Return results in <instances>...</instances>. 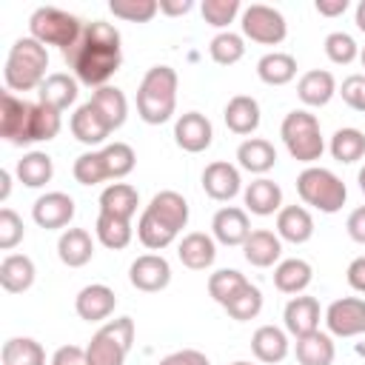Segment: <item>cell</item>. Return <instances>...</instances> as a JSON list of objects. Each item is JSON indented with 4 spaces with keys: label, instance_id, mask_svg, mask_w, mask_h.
Returning <instances> with one entry per match:
<instances>
[{
    "label": "cell",
    "instance_id": "obj_1",
    "mask_svg": "<svg viewBox=\"0 0 365 365\" xmlns=\"http://www.w3.org/2000/svg\"><path fill=\"white\" fill-rule=\"evenodd\" d=\"M63 57L80 83L103 88L106 80L123 63L120 31L106 20H91V23H86L83 37L71 48H66Z\"/></svg>",
    "mask_w": 365,
    "mask_h": 365
},
{
    "label": "cell",
    "instance_id": "obj_2",
    "mask_svg": "<svg viewBox=\"0 0 365 365\" xmlns=\"http://www.w3.org/2000/svg\"><path fill=\"white\" fill-rule=\"evenodd\" d=\"M177 106V71L171 66H154L145 71L137 88V114L148 125L171 120Z\"/></svg>",
    "mask_w": 365,
    "mask_h": 365
},
{
    "label": "cell",
    "instance_id": "obj_3",
    "mask_svg": "<svg viewBox=\"0 0 365 365\" xmlns=\"http://www.w3.org/2000/svg\"><path fill=\"white\" fill-rule=\"evenodd\" d=\"M46 68H48V51L40 40L34 37H20L6 57L3 66V80L9 91H31L40 88L46 80Z\"/></svg>",
    "mask_w": 365,
    "mask_h": 365
},
{
    "label": "cell",
    "instance_id": "obj_4",
    "mask_svg": "<svg viewBox=\"0 0 365 365\" xmlns=\"http://www.w3.org/2000/svg\"><path fill=\"white\" fill-rule=\"evenodd\" d=\"M297 194L302 197L305 205H314L322 214H336L348 200L345 182L334 171L319 168V165H308L297 177Z\"/></svg>",
    "mask_w": 365,
    "mask_h": 365
},
{
    "label": "cell",
    "instance_id": "obj_5",
    "mask_svg": "<svg viewBox=\"0 0 365 365\" xmlns=\"http://www.w3.org/2000/svg\"><path fill=\"white\" fill-rule=\"evenodd\" d=\"M279 137L288 148V154L305 165H311L314 160L322 157L325 151V143H322V134H319V120L311 114V111H291L285 114L282 125H279Z\"/></svg>",
    "mask_w": 365,
    "mask_h": 365
},
{
    "label": "cell",
    "instance_id": "obj_6",
    "mask_svg": "<svg viewBox=\"0 0 365 365\" xmlns=\"http://www.w3.org/2000/svg\"><path fill=\"white\" fill-rule=\"evenodd\" d=\"M83 29H86V23H80V17H74L63 9H54V6H40L29 17L31 37L40 40L43 46H60L63 51L71 48L83 37Z\"/></svg>",
    "mask_w": 365,
    "mask_h": 365
},
{
    "label": "cell",
    "instance_id": "obj_7",
    "mask_svg": "<svg viewBox=\"0 0 365 365\" xmlns=\"http://www.w3.org/2000/svg\"><path fill=\"white\" fill-rule=\"evenodd\" d=\"M131 342H134V319L131 317H117V319L106 322L86 345L88 365H123L125 354L131 351Z\"/></svg>",
    "mask_w": 365,
    "mask_h": 365
},
{
    "label": "cell",
    "instance_id": "obj_8",
    "mask_svg": "<svg viewBox=\"0 0 365 365\" xmlns=\"http://www.w3.org/2000/svg\"><path fill=\"white\" fill-rule=\"evenodd\" d=\"M0 137L11 145L34 143V103L3 91V111H0Z\"/></svg>",
    "mask_w": 365,
    "mask_h": 365
},
{
    "label": "cell",
    "instance_id": "obj_9",
    "mask_svg": "<svg viewBox=\"0 0 365 365\" xmlns=\"http://www.w3.org/2000/svg\"><path fill=\"white\" fill-rule=\"evenodd\" d=\"M242 34L259 46H279L288 34V26H285V17L271 9V6H262V3H254L242 11Z\"/></svg>",
    "mask_w": 365,
    "mask_h": 365
},
{
    "label": "cell",
    "instance_id": "obj_10",
    "mask_svg": "<svg viewBox=\"0 0 365 365\" xmlns=\"http://www.w3.org/2000/svg\"><path fill=\"white\" fill-rule=\"evenodd\" d=\"M325 325L334 336H342V339L365 334V299L359 297L334 299L325 311Z\"/></svg>",
    "mask_w": 365,
    "mask_h": 365
},
{
    "label": "cell",
    "instance_id": "obj_11",
    "mask_svg": "<svg viewBox=\"0 0 365 365\" xmlns=\"http://www.w3.org/2000/svg\"><path fill=\"white\" fill-rule=\"evenodd\" d=\"M128 279L137 291H145V294H157L163 291L168 282H171V265L165 257L160 254H143L131 262L128 268Z\"/></svg>",
    "mask_w": 365,
    "mask_h": 365
},
{
    "label": "cell",
    "instance_id": "obj_12",
    "mask_svg": "<svg viewBox=\"0 0 365 365\" xmlns=\"http://www.w3.org/2000/svg\"><path fill=\"white\" fill-rule=\"evenodd\" d=\"M74 200L63 191H48L43 197H37V202L31 205V217L40 228L46 231H57V228H66L71 220H74Z\"/></svg>",
    "mask_w": 365,
    "mask_h": 365
},
{
    "label": "cell",
    "instance_id": "obj_13",
    "mask_svg": "<svg viewBox=\"0 0 365 365\" xmlns=\"http://www.w3.org/2000/svg\"><path fill=\"white\" fill-rule=\"evenodd\" d=\"M174 140H177V145H180L182 151L200 154V151H205V148L211 145L214 128H211V123H208L205 114H200V111H185V114H180V120L174 123Z\"/></svg>",
    "mask_w": 365,
    "mask_h": 365
},
{
    "label": "cell",
    "instance_id": "obj_14",
    "mask_svg": "<svg viewBox=\"0 0 365 365\" xmlns=\"http://www.w3.org/2000/svg\"><path fill=\"white\" fill-rule=\"evenodd\" d=\"M240 188H242V180H240V171L231 163L217 160V163L205 165V171H202V191L211 200L228 202V200H234L240 194Z\"/></svg>",
    "mask_w": 365,
    "mask_h": 365
},
{
    "label": "cell",
    "instance_id": "obj_15",
    "mask_svg": "<svg viewBox=\"0 0 365 365\" xmlns=\"http://www.w3.org/2000/svg\"><path fill=\"white\" fill-rule=\"evenodd\" d=\"M114 128L108 125V120L100 114V108L88 100V103H83L74 114H71V134H74V140H80L83 145H100V143H106V137L111 134Z\"/></svg>",
    "mask_w": 365,
    "mask_h": 365
},
{
    "label": "cell",
    "instance_id": "obj_16",
    "mask_svg": "<svg viewBox=\"0 0 365 365\" xmlns=\"http://www.w3.org/2000/svg\"><path fill=\"white\" fill-rule=\"evenodd\" d=\"M114 305H117V297L108 285L103 282H94V285H86L77 299H74V308H77V317L86 319V322H103L114 314Z\"/></svg>",
    "mask_w": 365,
    "mask_h": 365
},
{
    "label": "cell",
    "instance_id": "obj_17",
    "mask_svg": "<svg viewBox=\"0 0 365 365\" xmlns=\"http://www.w3.org/2000/svg\"><path fill=\"white\" fill-rule=\"evenodd\" d=\"M211 231H214V240L222 242V245H242L251 234V222H248V214L242 208L225 205L214 214Z\"/></svg>",
    "mask_w": 365,
    "mask_h": 365
},
{
    "label": "cell",
    "instance_id": "obj_18",
    "mask_svg": "<svg viewBox=\"0 0 365 365\" xmlns=\"http://www.w3.org/2000/svg\"><path fill=\"white\" fill-rule=\"evenodd\" d=\"M282 319H285V331L294 334L297 339L314 334L319 331V302L314 297H294L288 299Z\"/></svg>",
    "mask_w": 365,
    "mask_h": 365
},
{
    "label": "cell",
    "instance_id": "obj_19",
    "mask_svg": "<svg viewBox=\"0 0 365 365\" xmlns=\"http://www.w3.org/2000/svg\"><path fill=\"white\" fill-rule=\"evenodd\" d=\"M177 257L185 268L191 271H205L214 265L217 259V245H214V237L202 234V231H191L182 237L180 248H177Z\"/></svg>",
    "mask_w": 365,
    "mask_h": 365
},
{
    "label": "cell",
    "instance_id": "obj_20",
    "mask_svg": "<svg viewBox=\"0 0 365 365\" xmlns=\"http://www.w3.org/2000/svg\"><path fill=\"white\" fill-rule=\"evenodd\" d=\"M277 237L294 245H302L314 237V220L308 214V208L302 205H285L277 214Z\"/></svg>",
    "mask_w": 365,
    "mask_h": 365
},
{
    "label": "cell",
    "instance_id": "obj_21",
    "mask_svg": "<svg viewBox=\"0 0 365 365\" xmlns=\"http://www.w3.org/2000/svg\"><path fill=\"white\" fill-rule=\"evenodd\" d=\"M57 257L68 268H83L94 257V242L86 228H66L57 240Z\"/></svg>",
    "mask_w": 365,
    "mask_h": 365
},
{
    "label": "cell",
    "instance_id": "obj_22",
    "mask_svg": "<svg viewBox=\"0 0 365 365\" xmlns=\"http://www.w3.org/2000/svg\"><path fill=\"white\" fill-rule=\"evenodd\" d=\"M297 94H299V100H302L305 106H314V108L328 106L331 97L336 94L334 74L325 71V68H311V71H305V74L299 77V83H297Z\"/></svg>",
    "mask_w": 365,
    "mask_h": 365
},
{
    "label": "cell",
    "instance_id": "obj_23",
    "mask_svg": "<svg viewBox=\"0 0 365 365\" xmlns=\"http://www.w3.org/2000/svg\"><path fill=\"white\" fill-rule=\"evenodd\" d=\"M251 351L259 362L265 365H277L288 356V336L282 328L277 325H259L251 336Z\"/></svg>",
    "mask_w": 365,
    "mask_h": 365
},
{
    "label": "cell",
    "instance_id": "obj_24",
    "mask_svg": "<svg viewBox=\"0 0 365 365\" xmlns=\"http://www.w3.org/2000/svg\"><path fill=\"white\" fill-rule=\"evenodd\" d=\"M242 254H245V259H248L251 265H257V268H271V265L279 259V254H282V242H279V237H277L274 231L257 228V231H251L248 240L242 242Z\"/></svg>",
    "mask_w": 365,
    "mask_h": 365
},
{
    "label": "cell",
    "instance_id": "obj_25",
    "mask_svg": "<svg viewBox=\"0 0 365 365\" xmlns=\"http://www.w3.org/2000/svg\"><path fill=\"white\" fill-rule=\"evenodd\" d=\"M242 200H245V205H248L251 214L268 217V214L279 211V205H282V188H279L274 180L259 177V180H254V182L245 185Z\"/></svg>",
    "mask_w": 365,
    "mask_h": 365
},
{
    "label": "cell",
    "instance_id": "obj_26",
    "mask_svg": "<svg viewBox=\"0 0 365 365\" xmlns=\"http://www.w3.org/2000/svg\"><path fill=\"white\" fill-rule=\"evenodd\" d=\"M145 208H148L154 217H160L168 228H174L177 234H180V231L185 228V222H188V202H185V197L177 194V191H160V194H154Z\"/></svg>",
    "mask_w": 365,
    "mask_h": 365
},
{
    "label": "cell",
    "instance_id": "obj_27",
    "mask_svg": "<svg viewBox=\"0 0 365 365\" xmlns=\"http://www.w3.org/2000/svg\"><path fill=\"white\" fill-rule=\"evenodd\" d=\"M34 282V262L26 254H9L0 262V285L9 294H23Z\"/></svg>",
    "mask_w": 365,
    "mask_h": 365
},
{
    "label": "cell",
    "instance_id": "obj_28",
    "mask_svg": "<svg viewBox=\"0 0 365 365\" xmlns=\"http://www.w3.org/2000/svg\"><path fill=\"white\" fill-rule=\"evenodd\" d=\"M225 125L234 134H251L259 125V103L248 94H237L225 106Z\"/></svg>",
    "mask_w": 365,
    "mask_h": 365
},
{
    "label": "cell",
    "instance_id": "obj_29",
    "mask_svg": "<svg viewBox=\"0 0 365 365\" xmlns=\"http://www.w3.org/2000/svg\"><path fill=\"white\" fill-rule=\"evenodd\" d=\"M37 97H40L43 106H51V108L63 111L77 100V80L63 74V71H54L43 80V86L37 88Z\"/></svg>",
    "mask_w": 365,
    "mask_h": 365
},
{
    "label": "cell",
    "instance_id": "obj_30",
    "mask_svg": "<svg viewBox=\"0 0 365 365\" xmlns=\"http://www.w3.org/2000/svg\"><path fill=\"white\" fill-rule=\"evenodd\" d=\"M137 205H140V194L128 182H111L100 194V211L103 214H114V217L131 220L134 211H137Z\"/></svg>",
    "mask_w": 365,
    "mask_h": 365
},
{
    "label": "cell",
    "instance_id": "obj_31",
    "mask_svg": "<svg viewBox=\"0 0 365 365\" xmlns=\"http://www.w3.org/2000/svg\"><path fill=\"white\" fill-rule=\"evenodd\" d=\"M237 160L245 171L251 174H265L277 165V148L268 143V140H259V137H251L245 143H240L237 148Z\"/></svg>",
    "mask_w": 365,
    "mask_h": 365
},
{
    "label": "cell",
    "instance_id": "obj_32",
    "mask_svg": "<svg viewBox=\"0 0 365 365\" xmlns=\"http://www.w3.org/2000/svg\"><path fill=\"white\" fill-rule=\"evenodd\" d=\"M314 279V271L305 259H282L277 268H274V285L277 291L282 294H302Z\"/></svg>",
    "mask_w": 365,
    "mask_h": 365
},
{
    "label": "cell",
    "instance_id": "obj_33",
    "mask_svg": "<svg viewBox=\"0 0 365 365\" xmlns=\"http://www.w3.org/2000/svg\"><path fill=\"white\" fill-rule=\"evenodd\" d=\"M54 177V163L46 151H29L23 160H17V180L26 188H43Z\"/></svg>",
    "mask_w": 365,
    "mask_h": 365
},
{
    "label": "cell",
    "instance_id": "obj_34",
    "mask_svg": "<svg viewBox=\"0 0 365 365\" xmlns=\"http://www.w3.org/2000/svg\"><path fill=\"white\" fill-rule=\"evenodd\" d=\"M334 356H336L334 342L322 331H314V334H305L297 339V362L299 365H331Z\"/></svg>",
    "mask_w": 365,
    "mask_h": 365
},
{
    "label": "cell",
    "instance_id": "obj_35",
    "mask_svg": "<svg viewBox=\"0 0 365 365\" xmlns=\"http://www.w3.org/2000/svg\"><path fill=\"white\" fill-rule=\"evenodd\" d=\"M257 74L268 86H285V83H291L297 77V60L291 54H285V51H271V54L259 57Z\"/></svg>",
    "mask_w": 365,
    "mask_h": 365
},
{
    "label": "cell",
    "instance_id": "obj_36",
    "mask_svg": "<svg viewBox=\"0 0 365 365\" xmlns=\"http://www.w3.org/2000/svg\"><path fill=\"white\" fill-rule=\"evenodd\" d=\"M3 365H46V351L31 336H11L3 345Z\"/></svg>",
    "mask_w": 365,
    "mask_h": 365
},
{
    "label": "cell",
    "instance_id": "obj_37",
    "mask_svg": "<svg viewBox=\"0 0 365 365\" xmlns=\"http://www.w3.org/2000/svg\"><path fill=\"white\" fill-rule=\"evenodd\" d=\"M137 237H140V242H143L145 248H151V251H163L165 245L174 242L177 231L168 228L160 217H154V214L145 208V211L140 214V222H137Z\"/></svg>",
    "mask_w": 365,
    "mask_h": 365
},
{
    "label": "cell",
    "instance_id": "obj_38",
    "mask_svg": "<svg viewBox=\"0 0 365 365\" xmlns=\"http://www.w3.org/2000/svg\"><path fill=\"white\" fill-rule=\"evenodd\" d=\"M91 103L100 108V114L108 120L111 128H120L125 123V114H128V103H125V94L114 86H103L91 94Z\"/></svg>",
    "mask_w": 365,
    "mask_h": 365
},
{
    "label": "cell",
    "instance_id": "obj_39",
    "mask_svg": "<svg viewBox=\"0 0 365 365\" xmlns=\"http://www.w3.org/2000/svg\"><path fill=\"white\" fill-rule=\"evenodd\" d=\"M94 231H97V240L111 251H120V248H125L131 242V222L123 220V217H114V214H103L100 211Z\"/></svg>",
    "mask_w": 365,
    "mask_h": 365
},
{
    "label": "cell",
    "instance_id": "obj_40",
    "mask_svg": "<svg viewBox=\"0 0 365 365\" xmlns=\"http://www.w3.org/2000/svg\"><path fill=\"white\" fill-rule=\"evenodd\" d=\"M222 308H225L228 317H234L237 322H248V319H254V317L262 311V291H259L257 285L245 282Z\"/></svg>",
    "mask_w": 365,
    "mask_h": 365
},
{
    "label": "cell",
    "instance_id": "obj_41",
    "mask_svg": "<svg viewBox=\"0 0 365 365\" xmlns=\"http://www.w3.org/2000/svg\"><path fill=\"white\" fill-rule=\"evenodd\" d=\"M331 154L336 163H356L365 157V134L359 128H339L331 137Z\"/></svg>",
    "mask_w": 365,
    "mask_h": 365
},
{
    "label": "cell",
    "instance_id": "obj_42",
    "mask_svg": "<svg viewBox=\"0 0 365 365\" xmlns=\"http://www.w3.org/2000/svg\"><path fill=\"white\" fill-rule=\"evenodd\" d=\"M103 163H106V171H108V180H123L125 174L134 171V163H137V154L128 143H111L106 145L103 151Z\"/></svg>",
    "mask_w": 365,
    "mask_h": 365
},
{
    "label": "cell",
    "instance_id": "obj_43",
    "mask_svg": "<svg viewBox=\"0 0 365 365\" xmlns=\"http://www.w3.org/2000/svg\"><path fill=\"white\" fill-rule=\"evenodd\" d=\"M208 51H211V60H214L217 66H234V63L242 60L245 43H242V37L234 34V31H220V34L211 40Z\"/></svg>",
    "mask_w": 365,
    "mask_h": 365
},
{
    "label": "cell",
    "instance_id": "obj_44",
    "mask_svg": "<svg viewBox=\"0 0 365 365\" xmlns=\"http://www.w3.org/2000/svg\"><path fill=\"white\" fill-rule=\"evenodd\" d=\"M71 174L80 185H97L103 180H108V171H106V163H103V154L100 151H86L74 160L71 165Z\"/></svg>",
    "mask_w": 365,
    "mask_h": 365
},
{
    "label": "cell",
    "instance_id": "obj_45",
    "mask_svg": "<svg viewBox=\"0 0 365 365\" xmlns=\"http://www.w3.org/2000/svg\"><path fill=\"white\" fill-rule=\"evenodd\" d=\"M108 11L128 23H148L160 11V3L157 0H111Z\"/></svg>",
    "mask_w": 365,
    "mask_h": 365
},
{
    "label": "cell",
    "instance_id": "obj_46",
    "mask_svg": "<svg viewBox=\"0 0 365 365\" xmlns=\"http://www.w3.org/2000/svg\"><path fill=\"white\" fill-rule=\"evenodd\" d=\"M248 279L240 274V271H234V268H222V271H214L211 277H208V294L220 302V305H225L242 285H245Z\"/></svg>",
    "mask_w": 365,
    "mask_h": 365
},
{
    "label": "cell",
    "instance_id": "obj_47",
    "mask_svg": "<svg viewBox=\"0 0 365 365\" xmlns=\"http://www.w3.org/2000/svg\"><path fill=\"white\" fill-rule=\"evenodd\" d=\"M325 54H328L331 63L348 66V63L356 60L359 46H356V40H354L351 34H345V31H331V34L325 37Z\"/></svg>",
    "mask_w": 365,
    "mask_h": 365
},
{
    "label": "cell",
    "instance_id": "obj_48",
    "mask_svg": "<svg viewBox=\"0 0 365 365\" xmlns=\"http://www.w3.org/2000/svg\"><path fill=\"white\" fill-rule=\"evenodd\" d=\"M202 20L214 29H225L240 14V0H202Z\"/></svg>",
    "mask_w": 365,
    "mask_h": 365
},
{
    "label": "cell",
    "instance_id": "obj_49",
    "mask_svg": "<svg viewBox=\"0 0 365 365\" xmlns=\"http://www.w3.org/2000/svg\"><path fill=\"white\" fill-rule=\"evenodd\" d=\"M60 111L51 108V106H43V103H34V143L40 140H54L60 134Z\"/></svg>",
    "mask_w": 365,
    "mask_h": 365
},
{
    "label": "cell",
    "instance_id": "obj_50",
    "mask_svg": "<svg viewBox=\"0 0 365 365\" xmlns=\"http://www.w3.org/2000/svg\"><path fill=\"white\" fill-rule=\"evenodd\" d=\"M26 228H23V220L11 211V208H3L0 211V248L3 251H11L20 240H23Z\"/></svg>",
    "mask_w": 365,
    "mask_h": 365
},
{
    "label": "cell",
    "instance_id": "obj_51",
    "mask_svg": "<svg viewBox=\"0 0 365 365\" xmlns=\"http://www.w3.org/2000/svg\"><path fill=\"white\" fill-rule=\"evenodd\" d=\"M345 106H351L354 111H362L365 114V74H351L342 80V88H339Z\"/></svg>",
    "mask_w": 365,
    "mask_h": 365
},
{
    "label": "cell",
    "instance_id": "obj_52",
    "mask_svg": "<svg viewBox=\"0 0 365 365\" xmlns=\"http://www.w3.org/2000/svg\"><path fill=\"white\" fill-rule=\"evenodd\" d=\"M157 365H211L208 356L202 351H194V348H182V351H174L168 356H163Z\"/></svg>",
    "mask_w": 365,
    "mask_h": 365
},
{
    "label": "cell",
    "instance_id": "obj_53",
    "mask_svg": "<svg viewBox=\"0 0 365 365\" xmlns=\"http://www.w3.org/2000/svg\"><path fill=\"white\" fill-rule=\"evenodd\" d=\"M51 365H88L86 348H80V345H63V348L54 351Z\"/></svg>",
    "mask_w": 365,
    "mask_h": 365
},
{
    "label": "cell",
    "instance_id": "obj_54",
    "mask_svg": "<svg viewBox=\"0 0 365 365\" xmlns=\"http://www.w3.org/2000/svg\"><path fill=\"white\" fill-rule=\"evenodd\" d=\"M345 228H348V237H351L354 242L365 245V205H359V208H354V211L348 214Z\"/></svg>",
    "mask_w": 365,
    "mask_h": 365
},
{
    "label": "cell",
    "instance_id": "obj_55",
    "mask_svg": "<svg viewBox=\"0 0 365 365\" xmlns=\"http://www.w3.org/2000/svg\"><path fill=\"white\" fill-rule=\"evenodd\" d=\"M348 285L359 294H365V257H356L351 265H348Z\"/></svg>",
    "mask_w": 365,
    "mask_h": 365
},
{
    "label": "cell",
    "instance_id": "obj_56",
    "mask_svg": "<svg viewBox=\"0 0 365 365\" xmlns=\"http://www.w3.org/2000/svg\"><path fill=\"white\" fill-rule=\"evenodd\" d=\"M194 9L191 0H160V11L168 14V17H180V14H188Z\"/></svg>",
    "mask_w": 365,
    "mask_h": 365
},
{
    "label": "cell",
    "instance_id": "obj_57",
    "mask_svg": "<svg viewBox=\"0 0 365 365\" xmlns=\"http://www.w3.org/2000/svg\"><path fill=\"white\" fill-rule=\"evenodd\" d=\"M348 9V0H317V11L325 17H336Z\"/></svg>",
    "mask_w": 365,
    "mask_h": 365
},
{
    "label": "cell",
    "instance_id": "obj_58",
    "mask_svg": "<svg viewBox=\"0 0 365 365\" xmlns=\"http://www.w3.org/2000/svg\"><path fill=\"white\" fill-rule=\"evenodd\" d=\"M9 191H11V174L3 168L0 171V200H9Z\"/></svg>",
    "mask_w": 365,
    "mask_h": 365
},
{
    "label": "cell",
    "instance_id": "obj_59",
    "mask_svg": "<svg viewBox=\"0 0 365 365\" xmlns=\"http://www.w3.org/2000/svg\"><path fill=\"white\" fill-rule=\"evenodd\" d=\"M356 29L365 31V0H359V6H356Z\"/></svg>",
    "mask_w": 365,
    "mask_h": 365
},
{
    "label": "cell",
    "instance_id": "obj_60",
    "mask_svg": "<svg viewBox=\"0 0 365 365\" xmlns=\"http://www.w3.org/2000/svg\"><path fill=\"white\" fill-rule=\"evenodd\" d=\"M356 180H359V188H362V194H365V165L359 168V177H356Z\"/></svg>",
    "mask_w": 365,
    "mask_h": 365
},
{
    "label": "cell",
    "instance_id": "obj_61",
    "mask_svg": "<svg viewBox=\"0 0 365 365\" xmlns=\"http://www.w3.org/2000/svg\"><path fill=\"white\" fill-rule=\"evenodd\" d=\"M231 365H251V362H245V359H237V362H231Z\"/></svg>",
    "mask_w": 365,
    "mask_h": 365
},
{
    "label": "cell",
    "instance_id": "obj_62",
    "mask_svg": "<svg viewBox=\"0 0 365 365\" xmlns=\"http://www.w3.org/2000/svg\"><path fill=\"white\" fill-rule=\"evenodd\" d=\"M359 60H362V66H365V48H362V51H359Z\"/></svg>",
    "mask_w": 365,
    "mask_h": 365
}]
</instances>
